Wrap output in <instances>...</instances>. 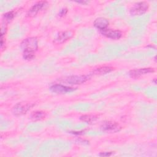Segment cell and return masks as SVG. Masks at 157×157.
Masks as SVG:
<instances>
[{"instance_id":"6da1fadb","label":"cell","mask_w":157,"mask_h":157,"mask_svg":"<svg viewBox=\"0 0 157 157\" xmlns=\"http://www.w3.org/2000/svg\"><path fill=\"white\" fill-rule=\"evenodd\" d=\"M38 47V42L36 37H31L24 39L21 43V48L23 53H32L37 50Z\"/></svg>"},{"instance_id":"7a4b0ae2","label":"cell","mask_w":157,"mask_h":157,"mask_svg":"<svg viewBox=\"0 0 157 157\" xmlns=\"http://www.w3.org/2000/svg\"><path fill=\"white\" fill-rule=\"evenodd\" d=\"M148 6V4L145 1L137 2L130 9V14L132 16L141 15L147 11Z\"/></svg>"},{"instance_id":"3957f363","label":"cell","mask_w":157,"mask_h":157,"mask_svg":"<svg viewBox=\"0 0 157 157\" xmlns=\"http://www.w3.org/2000/svg\"><path fill=\"white\" fill-rule=\"evenodd\" d=\"M33 105L30 103L19 102L13 107L12 112L15 116H20L25 114Z\"/></svg>"},{"instance_id":"277c9868","label":"cell","mask_w":157,"mask_h":157,"mask_svg":"<svg viewBox=\"0 0 157 157\" xmlns=\"http://www.w3.org/2000/svg\"><path fill=\"white\" fill-rule=\"evenodd\" d=\"M101 129L103 131L106 132L115 133L120 131L121 129V127L117 122L112 121H106L102 123L101 126Z\"/></svg>"},{"instance_id":"5b68a950","label":"cell","mask_w":157,"mask_h":157,"mask_svg":"<svg viewBox=\"0 0 157 157\" xmlns=\"http://www.w3.org/2000/svg\"><path fill=\"white\" fill-rule=\"evenodd\" d=\"M88 80L86 75H71L63 79V82L67 84L77 85L82 84Z\"/></svg>"},{"instance_id":"8992f818","label":"cell","mask_w":157,"mask_h":157,"mask_svg":"<svg viewBox=\"0 0 157 157\" xmlns=\"http://www.w3.org/2000/svg\"><path fill=\"white\" fill-rule=\"evenodd\" d=\"M76 88L60 85V84H55L50 86V90L53 93H55L57 94H64L69 92H72L74 91Z\"/></svg>"},{"instance_id":"52a82bcc","label":"cell","mask_w":157,"mask_h":157,"mask_svg":"<svg viewBox=\"0 0 157 157\" xmlns=\"http://www.w3.org/2000/svg\"><path fill=\"white\" fill-rule=\"evenodd\" d=\"M155 70L151 67H146V68H140L131 70L129 71V74L131 77L133 78H137L142 75H145L147 74H149L151 72H153Z\"/></svg>"},{"instance_id":"ba28073f","label":"cell","mask_w":157,"mask_h":157,"mask_svg":"<svg viewBox=\"0 0 157 157\" xmlns=\"http://www.w3.org/2000/svg\"><path fill=\"white\" fill-rule=\"evenodd\" d=\"M47 5H48L47 2L46 1H39L34 4L31 9L29 10L28 15L29 17H34L38 13L39 11H40L42 9H44Z\"/></svg>"},{"instance_id":"9c48e42d","label":"cell","mask_w":157,"mask_h":157,"mask_svg":"<svg viewBox=\"0 0 157 157\" xmlns=\"http://www.w3.org/2000/svg\"><path fill=\"white\" fill-rule=\"evenodd\" d=\"M101 33L105 36L107 38L111 39H119L121 37V33L118 30L112 29H105L104 30L101 31Z\"/></svg>"},{"instance_id":"30bf717a","label":"cell","mask_w":157,"mask_h":157,"mask_svg":"<svg viewBox=\"0 0 157 157\" xmlns=\"http://www.w3.org/2000/svg\"><path fill=\"white\" fill-rule=\"evenodd\" d=\"M72 36V33L70 31L60 32L58 34L56 37L55 39L54 42L56 44H61L67 39H69Z\"/></svg>"},{"instance_id":"8fae6325","label":"cell","mask_w":157,"mask_h":157,"mask_svg":"<svg viewBox=\"0 0 157 157\" xmlns=\"http://www.w3.org/2000/svg\"><path fill=\"white\" fill-rule=\"evenodd\" d=\"M109 20L103 17H99L96 18L94 21V26L99 29L100 31L106 29L109 25Z\"/></svg>"},{"instance_id":"7c38bea8","label":"cell","mask_w":157,"mask_h":157,"mask_svg":"<svg viewBox=\"0 0 157 157\" xmlns=\"http://www.w3.org/2000/svg\"><path fill=\"white\" fill-rule=\"evenodd\" d=\"M112 70H113L112 67H110L109 66H102V67H100L95 69L93 71V73L95 75H102V74L109 73Z\"/></svg>"},{"instance_id":"4fadbf2b","label":"cell","mask_w":157,"mask_h":157,"mask_svg":"<svg viewBox=\"0 0 157 157\" xmlns=\"http://www.w3.org/2000/svg\"><path fill=\"white\" fill-rule=\"evenodd\" d=\"M45 117V113L42 111L33 112L31 115L30 118L34 121H38L43 119Z\"/></svg>"},{"instance_id":"5bb4252c","label":"cell","mask_w":157,"mask_h":157,"mask_svg":"<svg viewBox=\"0 0 157 157\" xmlns=\"http://www.w3.org/2000/svg\"><path fill=\"white\" fill-rule=\"evenodd\" d=\"M96 117L93 115H84L80 117V119L86 123H91L96 120Z\"/></svg>"},{"instance_id":"9a60e30c","label":"cell","mask_w":157,"mask_h":157,"mask_svg":"<svg viewBox=\"0 0 157 157\" xmlns=\"http://www.w3.org/2000/svg\"><path fill=\"white\" fill-rule=\"evenodd\" d=\"M15 15V13L13 12H9L7 13H6V14H4V20L5 22L6 23H9L12 19H13V18L14 17Z\"/></svg>"},{"instance_id":"2e32d148","label":"cell","mask_w":157,"mask_h":157,"mask_svg":"<svg viewBox=\"0 0 157 157\" xmlns=\"http://www.w3.org/2000/svg\"><path fill=\"white\" fill-rule=\"evenodd\" d=\"M112 154L111 152H102L99 154V156H110Z\"/></svg>"},{"instance_id":"e0dca14e","label":"cell","mask_w":157,"mask_h":157,"mask_svg":"<svg viewBox=\"0 0 157 157\" xmlns=\"http://www.w3.org/2000/svg\"><path fill=\"white\" fill-rule=\"evenodd\" d=\"M66 12H67V9H62V10H61V12H60V13H59V15H60V16H63V15H65Z\"/></svg>"},{"instance_id":"ac0fdd59","label":"cell","mask_w":157,"mask_h":157,"mask_svg":"<svg viewBox=\"0 0 157 157\" xmlns=\"http://www.w3.org/2000/svg\"><path fill=\"white\" fill-rule=\"evenodd\" d=\"M76 2H77V3H82V4H87L88 2V1H76Z\"/></svg>"}]
</instances>
